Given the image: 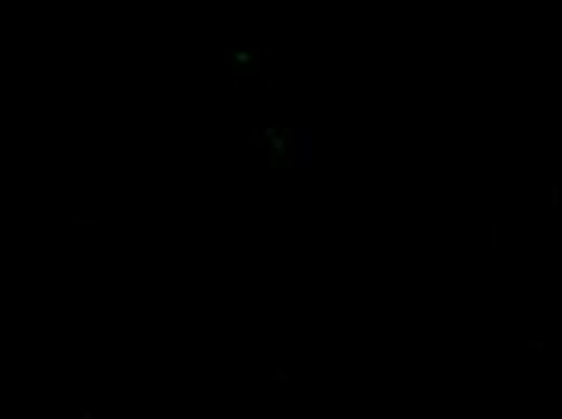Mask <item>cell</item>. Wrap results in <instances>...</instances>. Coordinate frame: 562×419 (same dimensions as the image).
<instances>
[{"mask_svg":"<svg viewBox=\"0 0 562 419\" xmlns=\"http://www.w3.org/2000/svg\"><path fill=\"white\" fill-rule=\"evenodd\" d=\"M303 134L299 132V160H301V156H303V166H308L311 162V134L306 132V138H301ZM299 160H296V166H299Z\"/></svg>","mask_w":562,"mask_h":419,"instance_id":"1","label":"cell"},{"mask_svg":"<svg viewBox=\"0 0 562 419\" xmlns=\"http://www.w3.org/2000/svg\"><path fill=\"white\" fill-rule=\"evenodd\" d=\"M272 146H274L277 154H284V150L289 148V146H286V138H281V136H277V138H274Z\"/></svg>","mask_w":562,"mask_h":419,"instance_id":"2","label":"cell"},{"mask_svg":"<svg viewBox=\"0 0 562 419\" xmlns=\"http://www.w3.org/2000/svg\"><path fill=\"white\" fill-rule=\"evenodd\" d=\"M238 61H243V64H248V61H250V56H248V54H238Z\"/></svg>","mask_w":562,"mask_h":419,"instance_id":"5","label":"cell"},{"mask_svg":"<svg viewBox=\"0 0 562 419\" xmlns=\"http://www.w3.org/2000/svg\"><path fill=\"white\" fill-rule=\"evenodd\" d=\"M274 378H277V381H286V378H289V374H286V371H284V369H279V371H277V376H274Z\"/></svg>","mask_w":562,"mask_h":419,"instance_id":"4","label":"cell"},{"mask_svg":"<svg viewBox=\"0 0 562 419\" xmlns=\"http://www.w3.org/2000/svg\"><path fill=\"white\" fill-rule=\"evenodd\" d=\"M274 138H277V132L272 129V126H269V129H265V138H262V144H272L274 141Z\"/></svg>","mask_w":562,"mask_h":419,"instance_id":"3","label":"cell"}]
</instances>
